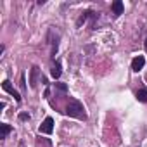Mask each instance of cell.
<instances>
[{"instance_id":"cell-1","label":"cell","mask_w":147,"mask_h":147,"mask_svg":"<svg viewBox=\"0 0 147 147\" xmlns=\"http://www.w3.org/2000/svg\"><path fill=\"white\" fill-rule=\"evenodd\" d=\"M66 114L69 118H76V119H87V113H85V107L80 100L76 99H71L69 104L66 106Z\"/></svg>"},{"instance_id":"cell-2","label":"cell","mask_w":147,"mask_h":147,"mask_svg":"<svg viewBox=\"0 0 147 147\" xmlns=\"http://www.w3.org/2000/svg\"><path fill=\"white\" fill-rule=\"evenodd\" d=\"M54 131V119L50 116H47L43 119V123L40 125V133H45V135H50Z\"/></svg>"},{"instance_id":"cell-3","label":"cell","mask_w":147,"mask_h":147,"mask_svg":"<svg viewBox=\"0 0 147 147\" xmlns=\"http://www.w3.org/2000/svg\"><path fill=\"white\" fill-rule=\"evenodd\" d=\"M38 78H40V67L38 66H33L31 67V73H30V85H31V88H36Z\"/></svg>"},{"instance_id":"cell-4","label":"cell","mask_w":147,"mask_h":147,"mask_svg":"<svg viewBox=\"0 0 147 147\" xmlns=\"http://www.w3.org/2000/svg\"><path fill=\"white\" fill-rule=\"evenodd\" d=\"M2 88H4L5 92H9V94H11V95H12V97L18 100V102H21V95H19V94H18V90H16V88L11 85V82H9V80H5V82L2 83Z\"/></svg>"},{"instance_id":"cell-5","label":"cell","mask_w":147,"mask_h":147,"mask_svg":"<svg viewBox=\"0 0 147 147\" xmlns=\"http://www.w3.org/2000/svg\"><path fill=\"white\" fill-rule=\"evenodd\" d=\"M144 66H145V57H144V55H137V57L131 61V69L137 71V73H138Z\"/></svg>"},{"instance_id":"cell-6","label":"cell","mask_w":147,"mask_h":147,"mask_svg":"<svg viewBox=\"0 0 147 147\" xmlns=\"http://www.w3.org/2000/svg\"><path fill=\"white\" fill-rule=\"evenodd\" d=\"M111 9H113V14H114V16H119V14H123V2L116 0V2H113Z\"/></svg>"},{"instance_id":"cell-7","label":"cell","mask_w":147,"mask_h":147,"mask_svg":"<svg viewBox=\"0 0 147 147\" xmlns=\"http://www.w3.org/2000/svg\"><path fill=\"white\" fill-rule=\"evenodd\" d=\"M61 73H62V71H61V62H55V64L52 66V71H50L52 78H55V80H57V78L61 76Z\"/></svg>"},{"instance_id":"cell-8","label":"cell","mask_w":147,"mask_h":147,"mask_svg":"<svg viewBox=\"0 0 147 147\" xmlns=\"http://www.w3.org/2000/svg\"><path fill=\"white\" fill-rule=\"evenodd\" d=\"M0 128H2V133H0V138H5V137L11 133V130H12V128H11L7 123H2V125H0Z\"/></svg>"},{"instance_id":"cell-9","label":"cell","mask_w":147,"mask_h":147,"mask_svg":"<svg viewBox=\"0 0 147 147\" xmlns=\"http://www.w3.org/2000/svg\"><path fill=\"white\" fill-rule=\"evenodd\" d=\"M135 97H137L138 102H147V90H138L135 94Z\"/></svg>"},{"instance_id":"cell-10","label":"cell","mask_w":147,"mask_h":147,"mask_svg":"<svg viewBox=\"0 0 147 147\" xmlns=\"http://www.w3.org/2000/svg\"><path fill=\"white\" fill-rule=\"evenodd\" d=\"M36 145L38 147H52V142L49 138H36Z\"/></svg>"},{"instance_id":"cell-11","label":"cell","mask_w":147,"mask_h":147,"mask_svg":"<svg viewBox=\"0 0 147 147\" xmlns=\"http://www.w3.org/2000/svg\"><path fill=\"white\" fill-rule=\"evenodd\" d=\"M55 87H57V88H59L61 92H66V90H67V87H66L64 83H55Z\"/></svg>"},{"instance_id":"cell-12","label":"cell","mask_w":147,"mask_h":147,"mask_svg":"<svg viewBox=\"0 0 147 147\" xmlns=\"http://www.w3.org/2000/svg\"><path fill=\"white\" fill-rule=\"evenodd\" d=\"M19 119L26 121V119H30V114H28V113H21V114H19Z\"/></svg>"},{"instance_id":"cell-13","label":"cell","mask_w":147,"mask_h":147,"mask_svg":"<svg viewBox=\"0 0 147 147\" xmlns=\"http://www.w3.org/2000/svg\"><path fill=\"white\" fill-rule=\"evenodd\" d=\"M145 49H147V38H145Z\"/></svg>"},{"instance_id":"cell-14","label":"cell","mask_w":147,"mask_h":147,"mask_svg":"<svg viewBox=\"0 0 147 147\" xmlns=\"http://www.w3.org/2000/svg\"><path fill=\"white\" fill-rule=\"evenodd\" d=\"M145 82H147V75H145Z\"/></svg>"}]
</instances>
